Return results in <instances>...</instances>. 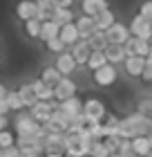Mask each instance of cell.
<instances>
[{
  "label": "cell",
  "instance_id": "1",
  "mask_svg": "<svg viewBox=\"0 0 152 157\" xmlns=\"http://www.w3.org/2000/svg\"><path fill=\"white\" fill-rule=\"evenodd\" d=\"M90 148H92V141L81 137V135H72L67 132L65 137V153L69 157H87L90 155Z\"/></svg>",
  "mask_w": 152,
  "mask_h": 157
},
{
  "label": "cell",
  "instance_id": "2",
  "mask_svg": "<svg viewBox=\"0 0 152 157\" xmlns=\"http://www.w3.org/2000/svg\"><path fill=\"white\" fill-rule=\"evenodd\" d=\"M130 32H132V36H136V38L152 40V20H148L146 16H141V13H136L132 18V23H130Z\"/></svg>",
  "mask_w": 152,
  "mask_h": 157
},
{
  "label": "cell",
  "instance_id": "3",
  "mask_svg": "<svg viewBox=\"0 0 152 157\" xmlns=\"http://www.w3.org/2000/svg\"><path fill=\"white\" fill-rule=\"evenodd\" d=\"M58 105V101H36L32 108H29V115L38 121V124H47L49 119H52V112H54V108Z\"/></svg>",
  "mask_w": 152,
  "mask_h": 157
},
{
  "label": "cell",
  "instance_id": "4",
  "mask_svg": "<svg viewBox=\"0 0 152 157\" xmlns=\"http://www.w3.org/2000/svg\"><path fill=\"white\" fill-rule=\"evenodd\" d=\"M83 115L87 117V121H103L107 117V110L101 99H87L83 105Z\"/></svg>",
  "mask_w": 152,
  "mask_h": 157
},
{
  "label": "cell",
  "instance_id": "5",
  "mask_svg": "<svg viewBox=\"0 0 152 157\" xmlns=\"http://www.w3.org/2000/svg\"><path fill=\"white\" fill-rule=\"evenodd\" d=\"M105 34H107V38H110L112 45H125V43L132 38V32H130V27H125L123 23H114Z\"/></svg>",
  "mask_w": 152,
  "mask_h": 157
},
{
  "label": "cell",
  "instance_id": "6",
  "mask_svg": "<svg viewBox=\"0 0 152 157\" xmlns=\"http://www.w3.org/2000/svg\"><path fill=\"white\" fill-rule=\"evenodd\" d=\"M114 81H117V70H114L112 63L94 70V83L101 85V88H110V85H114Z\"/></svg>",
  "mask_w": 152,
  "mask_h": 157
},
{
  "label": "cell",
  "instance_id": "7",
  "mask_svg": "<svg viewBox=\"0 0 152 157\" xmlns=\"http://www.w3.org/2000/svg\"><path fill=\"white\" fill-rule=\"evenodd\" d=\"M123 47H125L128 56H150V40H143V38L132 36Z\"/></svg>",
  "mask_w": 152,
  "mask_h": 157
},
{
  "label": "cell",
  "instance_id": "8",
  "mask_svg": "<svg viewBox=\"0 0 152 157\" xmlns=\"http://www.w3.org/2000/svg\"><path fill=\"white\" fill-rule=\"evenodd\" d=\"M32 85H34V92H36V97H38V101H54L56 99V88L45 83L43 78H36Z\"/></svg>",
  "mask_w": 152,
  "mask_h": 157
},
{
  "label": "cell",
  "instance_id": "9",
  "mask_svg": "<svg viewBox=\"0 0 152 157\" xmlns=\"http://www.w3.org/2000/svg\"><path fill=\"white\" fill-rule=\"evenodd\" d=\"M76 97V83L69 76H63L61 83L56 85V101H65V99Z\"/></svg>",
  "mask_w": 152,
  "mask_h": 157
},
{
  "label": "cell",
  "instance_id": "10",
  "mask_svg": "<svg viewBox=\"0 0 152 157\" xmlns=\"http://www.w3.org/2000/svg\"><path fill=\"white\" fill-rule=\"evenodd\" d=\"M36 13H38V5H36V0H20V2L16 5V16L20 20H32L36 18Z\"/></svg>",
  "mask_w": 152,
  "mask_h": 157
},
{
  "label": "cell",
  "instance_id": "11",
  "mask_svg": "<svg viewBox=\"0 0 152 157\" xmlns=\"http://www.w3.org/2000/svg\"><path fill=\"white\" fill-rule=\"evenodd\" d=\"M76 65H78V63H76V59H74V54H72V52H61L58 59H56V67L61 70L63 76H69L76 70Z\"/></svg>",
  "mask_w": 152,
  "mask_h": 157
},
{
  "label": "cell",
  "instance_id": "12",
  "mask_svg": "<svg viewBox=\"0 0 152 157\" xmlns=\"http://www.w3.org/2000/svg\"><path fill=\"white\" fill-rule=\"evenodd\" d=\"M72 54H74V59L78 65H87V61H90V54H92V47H90V43L81 38L76 43V45H72Z\"/></svg>",
  "mask_w": 152,
  "mask_h": 157
},
{
  "label": "cell",
  "instance_id": "13",
  "mask_svg": "<svg viewBox=\"0 0 152 157\" xmlns=\"http://www.w3.org/2000/svg\"><path fill=\"white\" fill-rule=\"evenodd\" d=\"M83 105H85V101H81L78 97H72V99H65V101H58V108H61L63 112H67L72 119L78 117V115L83 112Z\"/></svg>",
  "mask_w": 152,
  "mask_h": 157
},
{
  "label": "cell",
  "instance_id": "14",
  "mask_svg": "<svg viewBox=\"0 0 152 157\" xmlns=\"http://www.w3.org/2000/svg\"><path fill=\"white\" fill-rule=\"evenodd\" d=\"M61 40H63L67 47L76 45V43L81 40V32H78L76 23H69V25H63V27H61Z\"/></svg>",
  "mask_w": 152,
  "mask_h": 157
},
{
  "label": "cell",
  "instance_id": "15",
  "mask_svg": "<svg viewBox=\"0 0 152 157\" xmlns=\"http://www.w3.org/2000/svg\"><path fill=\"white\" fill-rule=\"evenodd\" d=\"M146 59L148 56H128L125 59V72L130 76H141L143 67H146Z\"/></svg>",
  "mask_w": 152,
  "mask_h": 157
},
{
  "label": "cell",
  "instance_id": "16",
  "mask_svg": "<svg viewBox=\"0 0 152 157\" xmlns=\"http://www.w3.org/2000/svg\"><path fill=\"white\" fill-rule=\"evenodd\" d=\"M87 43H90L92 52H105V49L110 47V38H107V34H105V32H101V29L94 32L92 36L87 38Z\"/></svg>",
  "mask_w": 152,
  "mask_h": 157
},
{
  "label": "cell",
  "instance_id": "17",
  "mask_svg": "<svg viewBox=\"0 0 152 157\" xmlns=\"http://www.w3.org/2000/svg\"><path fill=\"white\" fill-rule=\"evenodd\" d=\"M81 7H83V13H85V16H92V18L98 16L101 11L110 9V7H107V0H83Z\"/></svg>",
  "mask_w": 152,
  "mask_h": 157
},
{
  "label": "cell",
  "instance_id": "18",
  "mask_svg": "<svg viewBox=\"0 0 152 157\" xmlns=\"http://www.w3.org/2000/svg\"><path fill=\"white\" fill-rule=\"evenodd\" d=\"M132 151L139 155V157H148V155H152V146H150L148 135H139V137L132 139Z\"/></svg>",
  "mask_w": 152,
  "mask_h": 157
},
{
  "label": "cell",
  "instance_id": "19",
  "mask_svg": "<svg viewBox=\"0 0 152 157\" xmlns=\"http://www.w3.org/2000/svg\"><path fill=\"white\" fill-rule=\"evenodd\" d=\"M105 56H107V61H110L112 65H117V63H125L128 52H125L123 45H112V43H110V47L105 49Z\"/></svg>",
  "mask_w": 152,
  "mask_h": 157
},
{
  "label": "cell",
  "instance_id": "20",
  "mask_svg": "<svg viewBox=\"0 0 152 157\" xmlns=\"http://www.w3.org/2000/svg\"><path fill=\"white\" fill-rule=\"evenodd\" d=\"M61 36V25L58 23H54V20H45L43 23V29H40V40H52V38H58Z\"/></svg>",
  "mask_w": 152,
  "mask_h": 157
},
{
  "label": "cell",
  "instance_id": "21",
  "mask_svg": "<svg viewBox=\"0 0 152 157\" xmlns=\"http://www.w3.org/2000/svg\"><path fill=\"white\" fill-rule=\"evenodd\" d=\"M76 27H78V32H81V38H85V40L96 32V25H94V18L92 16H81L76 20Z\"/></svg>",
  "mask_w": 152,
  "mask_h": 157
},
{
  "label": "cell",
  "instance_id": "22",
  "mask_svg": "<svg viewBox=\"0 0 152 157\" xmlns=\"http://www.w3.org/2000/svg\"><path fill=\"white\" fill-rule=\"evenodd\" d=\"M114 23H117V20H114V13L110 9H105V11H101L98 16H94V25H96V29H101V32H107Z\"/></svg>",
  "mask_w": 152,
  "mask_h": 157
},
{
  "label": "cell",
  "instance_id": "23",
  "mask_svg": "<svg viewBox=\"0 0 152 157\" xmlns=\"http://www.w3.org/2000/svg\"><path fill=\"white\" fill-rule=\"evenodd\" d=\"M52 20H54V23H58L61 27H63V25L74 23V13H72V7H58V9L52 13Z\"/></svg>",
  "mask_w": 152,
  "mask_h": 157
},
{
  "label": "cell",
  "instance_id": "24",
  "mask_svg": "<svg viewBox=\"0 0 152 157\" xmlns=\"http://www.w3.org/2000/svg\"><path fill=\"white\" fill-rule=\"evenodd\" d=\"M18 94H20V99H23L25 108H32V105L38 101V97H36V92H34V85H32V83L20 85V88H18Z\"/></svg>",
  "mask_w": 152,
  "mask_h": 157
},
{
  "label": "cell",
  "instance_id": "25",
  "mask_svg": "<svg viewBox=\"0 0 152 157\" xmlns=\"http://www.w3.org/2000/svg\"><path fill=\"white\" fill-rule=\"evenodd\" d=\"M40 78H43V81H45V83H49V85H54V88H56V85H58L61 83V78H63V74H61V70L58 67H52V65H49V67H45V70H43V74H40Z\"/></svg>",
  "mask_w": 152,
  "mask_h": 157
},
{
  "label": "cell",
  "instance_id": "26",
  "mask_svg": "<svg viewBox=\"0 0 152 157\" xmlns=\"http://www.w3.org/2000/svg\"><path fill=\"white\" fill-rule=\"evenodd\" d=\"M103 126H105V137H112V135H119V126H121V119L114 117V115H107L103 119Z\"/></svg>",
  "mask_w": 152,
  "mask_h": 157
},
{
  "label": "cell",
  "instance_id": "27",
  "mask_svg": "<svg viewBox=\"0 0 152 157\" xmlns=\"http://www.w3.org/2000/svg\"><path fill=\"white\" fill-rule=\"evenodd\" d=\"M107 63H110V61H107L105 52H92V54H90V61H87V67L94 72V70L103 67V65H107Z\"/></svg>",
  "mask_w": 152,
  "mask_h": 157
},
{
  "label": "cell",
  "instance_id": "28",
  "mask_svg": "<svg viewBox=\"0 0 152 157\" xmlns=\"http://www.w3.org/2000/svg\"><path fill=\"white\" fill-rule=\"evenodd\" d=\"M110 148L103 139L101 141H92V148H90V157H110Z\"/></svg>",
  "mask_w": 152,
  "mask_h": 157
},
{
  "label": "cell",
  "instance_id": "29",
  "mask_svg": "<svg viewBox=\"0 0 152 157\" xmlns=\"http://www.w3.org/2000/svg\"><path fill=\"white\" fill-rule=\"evenodd\" d=\"M5 99H7V103H9L11 110H23V108H25V103H23V99H20L18 90H9Z\"/></svg>",
  "mask_w": 152,
  "mask_h": 157
},
{
  "label": "cell",
  "instance_id": "30",
  "mask_svg": "<svg viewBox=\"0 0 152 157\" xmlns=\"http://www.w3.org/2000/svg\"><path fill=\"white\" fill-rule=\"evenodd\" d=\"M40 29H43V23L38 18H32V20H27V23H25V32L29 34L32 38H38L40 36Z\"/></svg>",
  "mask_w": 152,
  "mask_h": 157
},
{
  "label": "cell",
  "instance_id": "31",
  "mask_svg": "<svg viewBox=\"0 0 152 157\" xmlns=\"http://www.w3.org/2000/svg\"><path fill=\"white\" fill-rule=\"evenodd\" d=\"M9 146H16V135L5 128V130L0 132V151H5V148H9Z\"/></svg>",
  "mask_w": 152,
  "mask_h": 157
},
{
  "label": "cell",
  "instance_id": "32",
  "mask_svg": "<svg viewBox=\"0 0 152 157\" xmlns=\"http://www.w3.org/2000/svg\"><path fill=\"white\" fill-rule=\"evenodd\" d=\"M103 141L107 144L110 153H119L121 151V144H123V137H121V135H112V137H105Z\"/></svg>",
  "mask_w": 152,
  "mask_h": 157
},
{
  "label": "cell",
  "instance_id": "33",
  "mask_svg": "<svg viewBox=\"0 0 152 157\" xmlns=\"http://www.w3.org/2000/svg\"><path fill=\"white\" fill-rule=\"evenodd\" d=\"M45 45H47V49H49V52H56V54H61V52H65V49H67V45H65V43L61 40V36H58V38L47 40Z\"/></svg>",
  "mask_w": 152,
  "mask_h": 157
},
{
  "label": "cell",
  "instance_id": "34",
  "mask_svg": "<svg viewBox=\"0 0 152 157\" xmlns=\"http://www.w3.org/2000/svg\"><path fill=\"white\" fill-rule=\"evenodd\" d=\"M40 148H36V146H23L20 148V157H40Z\"/></svg>",
  "mask_w": 152,
  "mask_h": 157
},
{
  "label": "cell",
  "instance_id": "35",
  "mask_svg": "<svg viewBox=\"0 0 152 157\" xmlns=\"http://www.w3.org/2000/svg\"><path fill=\"white\" fill-rule=\"evenodd\" d=\"M139 112L152 119V99H143V101H139Z\"/></svg>",
  "mask_w": 152,
  "mask_h": 157
},
{
  "label": "cell",
  "instance_id": "36",
  "mask_svg": "<svg viewBox=\"0 0 152 157\" xmlns=\"http://www.w3.org/2000/svg\"><path fill=\"white\" fill-rule=\"evenodd\" d=\"M141 78L143 81H152V56H148L146 59V67H143V74H141Z\"/></svg>",
  "mask_w": 152,
  "mask_h": 157
},
{
  "label": "cell",
  "instance_id": "37",
  "mask_svg": "<svg viewBox=\"0 0 152 157\" xmlns=\"http://www.w3.org/2000/svg\"><path fill=\"white\" fill-rule=\"evenodd\" d=\"M139 13H141V16H146L148 20H152V0H146V2L141 5Z\"/></svg>",
  "mask_w": 152,
  "mask_h": 157
},
{
  "label": "cell",
  "instance_id": "38",
  "mask_svg": "<svg viewBox=\"0 0 152 157\" xmlns=\"http://www.w3.org/2000/svg\"><path fill=\"white\" fill-rule=\"evenodd\" d=\"M2 153H5V157H20V146H9Z\"/></svg>",
  "mask_w": 152,
  "mask_h": 157
},
{
  "label": "cell",
  "instance_id": "39",
  "mask_svg": "<svg viewBox=\"0 0 152 157\" xmlns=\"http://www.w3.org/2000/svg\"><path fill=\"white\" fill-rule=\"evenodd\" d=\"M9 103H7V99H0V117H7L9 115Z\"/></svg>",
  "mask_w": 152,
  "mask_h": 157
},
{
  "label": "cell",
  "instance_id": "40",
  "mask_svg": "<svg viewBox=\"0 0 152 157\" xmlns=\"http://www.w3.org/2000/svg\"><path fill=\"white\" fill-rule=\"evenodd\" d=\"M54 5H56V9L58 7H72V0H54Z\"/></svg>",
  "mask_w": 152,
  "mask_h": 157
},
{
  "label": "cell",
  "instance_id": "41",
  "mask_svg": "<svg viewBox=\"0 0 152 157\" xmlns=\"http://www.w3.org/2000/svg\"><path fill=\"white\" fill-rule=\"evenodd\" d=\"M7 124H9V121H7V117H0V132L7 128Z\"/></svg>",
  "mask_w": 152,
  "mask_h": 157
},
{
  "label": "cell",
  "instance_id": "42",
  "mask_svg": "<svg viewBox=\"0 0 152 157\" xmlns=\"http://www.w3.org/2000/svg\"><path fill=\"white\" fill-rule=\"evenodd\" d=\"M45 157H69L67 153H47Z\"/></svg>",
  "mask_w": 152,
  "mask_h": 157
},
{
  "label": "cell",
  "instance_id": "43",
  "mask_svg": "<svg viewBox=\"0 0 152 157\" xmlns=\"http://www.w3.org/2000/svg\"><path fill=\"white\" fill-rule=\"evenodd\" d=\"M7 92H9V90H7V88H5V85H2V83H0V99H5V97H7Z\"/></svg>",
  "mask_w": 152,
  "mask_h": 157
},
{
  "label": "cell",
  "instance_id": "44",
  "mask_svg": "<svg viewBox=\"0 0 152 157\" xmlns=\"http://www.w3.org/2000/svg\"><path fill=\"white\" fill-rule=\"evenodd\" d=\"M148 139H150V146H152V132H148Z\"/></svg>",
  "mask_w": 152,
  "mask_h": 157
},
{
  "label": "cell",
  "instance_id": "45",
  "mask_svg": "<svg viewBox=\"0 0 152 157\" xmlns=\"http://www.w3.org/2000/svg\"><path fill=\"white\" fill-rule=\"evenodd\" d=\"M0 157H5V153H2V151H0Z\"/></svg>",
  "mask_w": 152,
  "mask_h": 157
},
{
  "label": "cell",
  "instance_id": "46",
  "mask_svg": "<svg viewBox=\"0 0 152 157\" xmlns=\"http://www.w3.org/2000/svg\"><path fill=\"white\" fill-rule=\"evenodd\" d=\"M132 157H139V155H132Z\"/></svg>",
  "mask_w": 152,
  "mask_h": 157
},
{
  "label": "cell",
  "instance_id": "47",
  "mask_svg": "<svg viewBox=\"0 0 152 157\" xmlns=\"http://www.w3.org/2000/svg\"><path fill=\"white\" fill-rule=\"evenodd\" d=\"M148 157H152V155H148Z\"/></svg>",
  "mask_w": 152,
  "mask_h": 157
},
{
  "label": "cell",
  "instance_id": "48",
  "mask_svg": "<svg viewBox=\"0 0 152 157\" xmlns=\"http://www.w3.org/2000/svg\"><path fill=\"white\" fill-rule=\"evenodd\" d=\"M87 157H90V155H87Z\"/></svg>",
  "mask_w": 152,
  "mask_h": 157
}]
</instances>
